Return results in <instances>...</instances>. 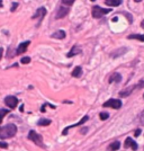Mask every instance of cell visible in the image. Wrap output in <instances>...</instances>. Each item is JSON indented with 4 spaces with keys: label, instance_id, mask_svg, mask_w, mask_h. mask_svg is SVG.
Returning a JSON list of instances; mask_svg holds the SVG:
<instances>
[{
    "label": "cell",
    "instance_id": "17",
    "mask_svg": "<svg viewBox=\"0 0 144 151\" xmlns=\"http://www.w3.org/2000/svg\"><path fill=\"white\" fill-rule=\"evenodd\" d=\"M119 148H120V143H119L118 141H115V142H113L112 145L108 147V149L110 151H116V150H118Z\"/></svg>",
    "mask_w": 144,
    "mask_h": 151
},
{
    "label": "cell",
    "instance_id": "23",
    "mask_svg": "<svg viewBox=\"0 0 144 151\" xmlns=\"http://www.w3.org/2000/svg\"><path fill=\"white\" fill-rule=\"evenodd\" d=\"M20 62L23 63V64H27V63H29V62H31V58H29V57H25V58H23V59L20 60Z\"/></svg>",
    "mask_w": 144,
    "mask_h": 151
},
{
    "label": "cell",
    "instance_id": "33",
    "mask_svg": "<svg viewBox=\"0 0 144 151\" xmlns=\"http://www.w3.org/2000/svg\"><path fill=\"white\" fill-rule=\"evenodd\" d=\"M143 98H144V95H143Z\"/></svg>",
    "mask_w": 144,
    "mask_h": 151
},
{
    "label": "cell",
    "instance_id": "18",
    "mask_svg": "<svg viewBox=\"0 0 144 151\" xmlns=\"http://www.w3.org/2000/svg\"><path fill=\"white\" fill-rule=\"evenodd\" d=\"M51 123H52V121H51V120H47V119H41V120L37 122V125L46 126V125H50Z\"/></svg>",
    "mask_w": 144,
    "mask_h": 151
},
{
    "label": "cell",
    "instance_id": "16",
    "mask_svg": "<svg viewBox=\"0 0 144 151\" xmlns=\"http://www.w3.org/2000/svg\"><path fill=\"white\" fill-rule=\"evenodd\" d=\"M105 4L108 5V6H119V5H122V1L120 0H106L105 1Z\"/></svg>",
    "mask_w": 144,
    "mask_h": 151
},
{
    "label": "cell",
    "instance_id": "29",
    "mask_svg": "<svg viewBox=\"0 0 144 151\" xmlns=\"http://www.w3.org/2000/svg\"><path fill=\"white\" fill-rule=\"evenodd\" d=\"M2 52H4V49L0 47V59H1V57H2Z\"/></svg>",
    "mask_w": 144,
    "mask_h": 151
},
{
    "label": "cell",
    "instance_id": "31",
    "mask_svg": "<svg viewBox=\"0 0 144 151\" xmlns=\"http://www.w3.org/2000/svg\"><path fill=\"white\" fill-rule=\"evenodd\" d=\"M141 25H142V27L144 28V20H142V24H141Z\"/></svg>",
    "mask_w": 144,
    "mask_h": 151
},
{
    "label": "cell",
    "instance_id": "27",
    "mask_svg": "<svg viewBox=\"0 0 144 151\" xmlns=\"http://www.w3.org/2000/svg\"><path fill=\"white\" fill-rule=\"evenodd\" d=\"M140 133H141V130L138 129V130H136V131H135V133H134V135H135V137H138V135H140Z\"/></svg>",
    "mask_w": 144,
    "mask_h": 151
},
{
    "label": "cell",
    "instance_id": "2",
    "mask_svg": "<svg viewBox=\"0 0 144 151\" xmlns=\"http://www.w3.org/2000/svg\"><path fill=\"white\" fill-rule=\"evenodd\" d=\"M27 138H28V140L33 141L35 145H37L38 147H41V148H43V149L46 148L45 145L43 143V138H42V135H41V134H38V133H36L35 131L31 130L29 133H28V137H27Z\"/></svg>",
    "mask_w": 144,
    "mask_h": 151
},
{
    "label": "cell",
    "instance_id": "30",
    "mask_svg": "<svg viewBox=\"0 0 144 151\" xmlns=\"http://www.w3.org/2000/svg\"><path fill=\"white\" fill-rule=\"evenodd\" d=\"M87 131H88V129L86 127V129H83V130H82L81 133H82V134H85V132H87Z\"/></svg>",
    "mask_w": 144,
    "mask_h": 151
},
{
    "label": "cell",
    "instance_id": "6",
    "mask_svg": "<svg viewBox=\"0 0 144 151\" xmlns=\"http://www.w3.org/2000/svg\"><path fill=\"white\" fill-rule=\"evenodd\" d=\"M89 120V116L88 115H86V116H83L81 120L79 121L78 123H75V124H72V125H69V126H67L64 130L62 131V135H67L68 134V131H69L70 129H72V127H75V126H79V125H82L83 123H86L87 121Z\"/></svg>",
    "mask_w": 144,
    "mask_h": 151
},
{
    "label": "cell",
    "instance_id": "4",
    "mask_svg": "<svg viewBox=\"0 0 144 151\" xmlns=\"http://www.w3.org/2000/svg\"><path fill=\"white\" fill-rule=\"evenodd\" d=\"M104 107H113L115 109H119L120 107H122V101H119V99H108L107 101L104 103Z\"/></svg>",
    "mask_w": 144,
    "mask_h": 151
},
{
    "label": "cell",
    "instance_id": "15",
    "mask_svg": "<svg viewBox=\"0 0 144 151\" xmlns=\"http://www.w3.org/2000/svg\"><path fill=\"white\" fill-rule=\"evenodd\" d=\"M82 73V69H81V67H75V69L72 70V77H75V78H79L80 76H81Z\"/></svg>",
    "mask_w": 144,
    "mask_h": 151
},
{
    "label": "cell",
    "instance_id": "20",
    "mask_svg": "<svg viewBox=\"0 0 144 151\" xmlns=\"http://www.w3.org/2000/svg\"><path fill=\"white\" fill-rule=\"evenodd\" d=\"M9 113V111L8 109H5V108H1L0 109V124H1V122L4 120V117H5V115Z\"/></svg>",
    "mask_w": 144,
    "mask_h": 151
},
{
    "label": "cell",
    "instance_id": "10",
    "mask_svg": "<svg viewBox=\"0 0 144 151\" xmlns=\"http://www.w3.org/2000/svg\"><path fill=\"white\" fill-rule=\"evenodd\" d=\"M29 41H26V42H23V43H20L18 45V47H17V50H16V54L19 55V54H23V53H25L26 50H27V47H28V45H29Z\"/></svg>",
    "mask_w": 144,
    "mask_h": 151
},
{
    "label": "cell",
    "instance_id": "21",
    "mask_svg": "<svg viewBox=\"0 0 144 151\" xmlns=\"http://www.w3.org/2000/svg\"><path fill=\"white\" fill-rule=\"evenodd\" d=\"M99 117H100L101 121H105V120H107V119L109 117V114H108V113H104V112H102V113L99 114Z\"/></svg>",
    "mask_w": 144,
    "mask_h": 151
},
{
    "label": "cell",
    "instance_id": "7",
    "mask_svg": "<svg viewBox=\"0 0 144 151\" xmlns=\"http://www.w3.org/2000/svg\"><path fill=\"white\" fill-rule=\"evenodd\" d=\"M68 14H69V7H67V6H64V5H62V6L59 8V10H57L55 18H57V19H61V18H63V17H65Z\"/></svg>",
    "mask_w": 144,
    "mask_h": 151
},
{
    "label": "cell",
    "instance_id": "5",
    "mask_svg": "<svg viewBox=\"0 0 144 151\" xmlns=\"http://www.w3.org/2000/svg\"><path fill=\"white\" fill-rule=\"evenodd\" d=\"M5 104H6L7 106L10 107L11 109H14V108H16L17 104H18V99L15 96H7L6 98H5Z\"/></svg>",
    "mask_w": 144,
    "mask_h": 151
},
{
    "label": "cell",
    "instance_id": "13",
    "mask_svg": "<svg viewBox=\"0 0 144 151\" xmlns=\"http://www.w3.org/2000/svg\"><path fill=\"white\" fill-rule=\"evenodd\" d=\"M80 53H81V50H80V49H79L77 45H75V46H73V47L70 50L69 53L67 54V57H68V58L75 57V55H77V54H80Z\"/></svg>",
    "mask_w": 144,
    "mask_h": 151
},
{
    "label": "cell",
    "instance_id": "11",
    "mask_svg": "<svg viewBox=\"0 0 144 151\" xmlns=\"http://www.w3.org/2000/svg\"><path fill=\"white\" fill-rule=\"evenodd\" d=\"M138 86H132V87H128V88H125L124 90H122L120 93H119V96L120 97H127V96H130V95L133 93V90L136 88Z\"/></svg>",
    "mask_w": 144,
    "mask_h": 151
},
{
    "label": "cell",
    "instance_id": "3",
    "mask_svg": "<svg viewBox=\"0 0 144 151\" xmlns=\"http://www.w3.org/2000/svg\"><path fill=\"white\" fill-rule=\"evenodd\" d=\"M112 12V9H106V8H101V7L99 6H94L92 7V12H91V14H92V17L94 18H100V17H102L104 15H106V14L110 13Z\"/></svg>",
    "mask_w": 144,
    "mask_h": 151
},
{
    "label": "cell",
    "instance_id": "28",
    "mask_svg": "<svg viewBox=\"0 0 144 151\" xmlns=\"http://www.w3.org/2000/svg\"><path fill=\"white\" fill-rule=\"evenodd\" d=\"M138 87H140V88H141V87H144V81H141V82H140V83L138 85Z\"/></svg>",
    "mask_w": 144,
    "mask_h": 151
},
{
    "label": "cell",
    "instance_id": "19",
    "mask_svg": "<svg viewBox=\"0 0 144 151\" xmlns=\"http://www.w3.org/2000/svg\"><path fill=\"white\" fill-rule=\"evenodd\" d=\"M127 38H130V40H138V41L144 42V35H141V34H133V35H130Z\"/></svg>",
    "mask_w": 144,
    "mask_h": 151
},
{
    "label": "cell",
    "instance_id": "14",
    "mask_svg": "<svg viewBox=\"0 0 144 151\" xmlns=\"http://www.w3.org/2000/svg\"><path fill=\"white\" fill-rule=\"evenodd\" d=\"M122 80V76L119 75V73H113V75L110 76V78H109V83H112V82H120Z\"/></svg>",
    "mask_w": 144,
    "mask_h": 151
},
{
    "label": "cell",
    "instance_id": "25",
    "mask_svg": "<svg viewBox=\"0 0 144 151\" xmlns=\"http://www.w3.org/2000/svg\"><path fill=\"white\" fill-rule=\"evenodd\" d=\"M17 7H18V4H17V2H13V6H11V12H15Z\"/></svg>",
    "mask_w": 144,
    "mask_h": 151
},
{
    "label": "cell",
    "instance_id": "8",
    "mask_svg": "<svg viewBox=\"0 0 144 151\" xmlns=\"http://www.w3.org/2000/svg\"><path fill=\"white\" fill-rule=\"evenodd\" d=\"M130 147L132 148V150H133V151H136V150H138V143H136V142H135L133 139L127 138L125 140V143H124V148H125V149H127V148H130Z\"/></svg>",
    "mask_w": 144,
    "mask_h": 151
},
{
    "label": "cell",
    "instance_id": "9",
    "mask_svg": "<svg viewBox=\"0 0 144 151\" xmlns=\"http://www.w3.org/2000/svg\"><path fill=\"white\" fill-rule=\"evenodd\" d=\"M45 15H46V9H45V7H39L37 10H36V13L34 14V16H33L32 18H33V19L39 18V23H41Z\"/></svg>",
    "mask_w": 144,
    "mask_h": 151
},
{
    "label": "cell",
    "instance_id": "26",
    "mask_svg": "<svg viewBox=\"0 0 144 151\" xmlns=\"http://www.w3.org/2000/svg\"><path fill=\"white\" fill-rule=\"evenodd\" d=\"M0 148L6 149V148H8V145H7V143H5V142H0Z\"/></svg>",
    "mask_w": 144,
    "mask_h": 151
},
{
    "label": "cell",
    "instance_id": "32",
    "mask_svg": "<svg viewBox=\"0 0 144 151\" xmlns=\"http://www.w3.org/2000/svg\"><path fill=\"white\" fill-rule=\"evenodd\" d=\"M0 7H2V1L0 0Z\"/></svg>",
    "mask_w": 144,
    "mask_h": 151
},
{
    "label": "cell",
    "instance_id": "1",
    "mask_svg": "<svg viewBox=\"0 0 144 151\" xmlns=\"http://www.w3.org/2000/svg\"><path fill=\"white\" fill-rule=\"evenodd\" d=\"M17 133V126L15 124H7L6 126L1 127L0 129V139L4 140V139H8V138H13L16 135Z\"/></svg>",
    "mask_w": 144,
    "mask_h": 151
},
{
    "label": "cell",
    "instance_id": "22",
    "mask_svg": "<svg viewBox=\"0 0 144 151\" xmlns=\"http://www.w3.org/2000/svg\"><path fill=\"white\" fill-rule=\"evenodd\" d=\"M61 4L64 5V6H72V5L75 4V1H73V0H70V1H68V0H63Z\"/></svg>",
    "mask_w": 144,
    "mask_h": 151
},
{
    "label": "cell",
    "instance_id": "12",
    "mask_svg": "<svg viewBox=\"0 0 144 151\" xmlns=\"http://www.w3.org/2000/svg\"><path fill=\"white\" fill-rule=\"evenodd\" d=\"M65 36H67V34H65L64 31H57L55 33H53L51 35V37L57 38V40H63V38H65Z\"/></svg>",
    "mask_w": 144,
    "mask_h": 151
},
{
    "label": "cell",
    "instance_id": "24",
    "mask_svg": "<svg viewBox=\"0 0 144 151\" xmlns=\"http://www.w3.org/2000/svg\"><path fill=\"white\" fill-rule=\"evenodd\" d=\"M138 120H140V123H141L142 125H144V111L141 114H140V116H138Z\"/></svg>",
    "mask_w": 144,
    "mask_h": 151
}]
</instances>
